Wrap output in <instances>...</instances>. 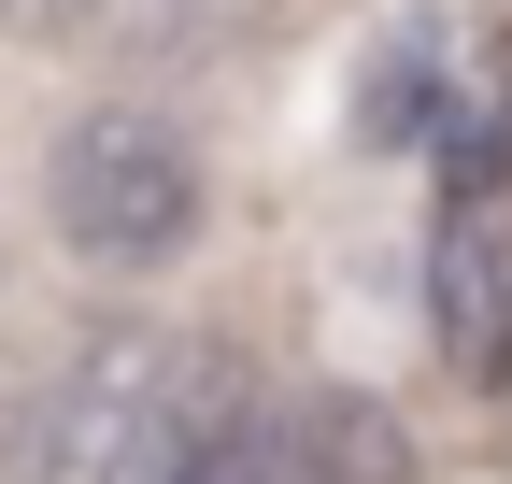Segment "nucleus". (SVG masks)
<instances>
[{
  "mask_svg": "<svg viewBox=\"0 0 512 484\" xmlns=\"http://www.w3.org/2000/svg\"><path fill=\"white\" fill-rule=\"evenodd\" d=\"M256 428L242 356L200 328H100L29 413V484H185L214 442Z\"/></svg>",
  "mask_w": 512,
  "mask_h": 484,
  "instance_id": "nucleus-1",
  "label": "nucleus"
},
{
  "mask_svg": "<svg viewBox=\"0 0 512 484\" xmlns=\"http://www.w3.org/2000/svg\"><path fill=\"white\" fill-rule=\"evenodd\" d=\"M200 214H214V171H200V143H185L157 100H86L72 129L43 143V228H57L72 271L143 285V271H171L185 242H200Z\"/></svg>",
  "mask_w": 512,
  "mask_h": 484,
  "instance_id": "nucleus-2",
  "label": "nucleus"
},
{
  "mask_svg": "<svg viewBox=\"0 0 512 484\" xmlns=\"http://www.w3.org/2000/svg\"><path fill=\"white\" fill-rule=\"evenodd\" d=\"M256 484H427L413 428H399V399H370V385H313L285 413H256Z\"/></svg>",
  "mask_w": 512,
  "mask_h": 484,
  "instance_id": "nucleus-3",
  "label": "nucleus"
},
{
  "mask_svg": "<svg viewBox=\"0 0 512 484\" xmlns=\"http://www.w3.org/2000/svg\"><path fill=\"white\" fill-rule=\"evenodd\" d=\"M427 314H441V356H456V371H512V214H498V186L441 200Z\"/></svg>",
  "mask_w": 512,
  "mask_h": 484,
  "instance_id": "nucleus-4",
  "label": "nucleus"
},
{
  "mask_svg": "<svg viewBox=\"0 0 512 484\" xmlns=\"http://www.w3.org/2000/svg\"><path fill=\"white\" fill-rule=\"evenodd\" d=\"M0 43H57V57H185L200 0H0Z\"/></svg>",
  "mask_w": 512,
  "mask_h": 484,
  "instance_id": "nucleus-5",
  "label": "nucleus"
},
{
  "mask_svg": "<svg viewBox=\"0 0 512 484\" xmlns=\"http://www.w3.org/2000/svg\"><path fill=\"white\" fill-rule=\"evenodd\" d=\"M427 129H441V43L399 29L370 57V86H356V143H427Z\"/></svg>",
  "mask_w": 512,
  "mask_h": 484,
  "instance_id": "nucleus-6",
  "label": "nucleus"
},
{
  "mask_svg": "<svg viewBox=\"0 0 512 484\" xmlns=\"http://www.w3.org/2000/svg\"><path fill=\"white\" fill-rule=\"evenodd\" d=\"M185 484H256V428H242V442H214L200 470H185Z\"/></svg>",
  "mask_w": 512,
  "mask_h": 484,
  "instance_id": "nucleus-7",
  "label": "nucleus"
}]
</instances>
